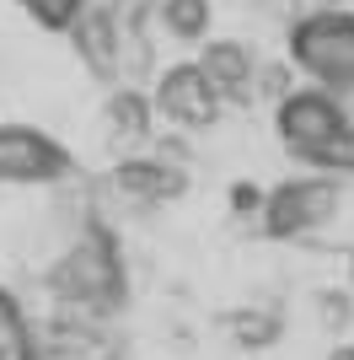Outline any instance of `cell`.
I'll list each match as a JSON object with an SVG mask.
<instances>
[{
	"mask_svg": "<svg viewBox=\"0 0 354 360\" xmlns=\"http://www.w3.org/2000/svg\"><path fill=\"white\" fill-rule=\"evenodd\" d=\"M70 44H75V54L86 60L91 75L113 81L118 65H124V27H118V11H113V6H97V0H91L86 11L70 22Z\"/></svg>",
	"mask_w": 354,
	"mask_h": 360,
	"instance_id": "8",
	"label": "cell"
},
{
	"mask_svg": "<svg viewBox=\"0 0 354 360\" xmlns=\"http://www.w3.org/2000/svg\"><path fill=\"white\" fill-rule=\"evenodd\" d=\"M290 65L311 86H327L339 97L354 91V11H339V6L306 11L290 27Z\"/></svg>",
	"mask_w": 354,
	"mask_h": 360,
	"instance_id": "4",
	"label": "cell"
},
{
	"mask_svg": "<svg viewBox=\"0 0 354 360\" xmlns=\"http://www.w3.org/2000/svg\"><path fill=\"white\" fill-rule=\"evenodd\" d=\"M16 6H22V11H27L38 27H48V32H70V22L86 11L91 0H16Z\"/></svg>",
	"mask_w": 354,
	"mask_h": 360,
	"instance_id": "14",
	"label": "cell"
},
{
	"mask_svg": "<svg viewBox=\"0 0 354 360\" xmlns=\"http://www.w3.org/2000/svg\"><path fill=\"white\" fill-rule=\"evenodd\" d=\"M258 205H263V188H258V183H231V215L258 221Z\"/></svg>",
	"mask_w": 354,
	"mask_h": 360,
	"instance_id": "17",
	"label": "cell"
},
{
	"mask_svg": "<svg viewBox=\"0 0 354 360\" xmlns=\"http://www.w3.org/2000/svg\"><path fill=\"white\" fill-rule=\"evenodd\" d=\"M343 210V183L327 172H295V178L263 188L258 231L268 242H306L311 231H327Z\"/></svg>",
	"mask_w": 354,
	"mask_h": 360,
	"instance_id": "2",
	"label": "cell"
},
{
	"mask_svg": "<svg viewBox=\"0 0 354 360\" xmlns=\"http://www.w3.org/2000/svg\"><path fill=\"white\" fill-rule=\"evenodd\" d=\"M343 124H349V108H343L339 91L327 86H290L274 103V135H280V146L290 150L295 162H317L327 146H333V135H339Z\"/></svg>",
	"mask_w": 354,
	"mask_h": 360,
	"instance_id": "5",
	"label": "cell"
},
{
	"mask_svg": "<svg viewBox=\"0 0 354 360\" xmlns=\"http://www.w3.org/2000/svg\"><path fill=\"white\" fill-rule=\"evenodd\" d=\"M284 307H263V301H247V307H231V312L221 317V333L231 339L242 355H263V349H274L284 339Z\"/></svg>",
	"mask_w": 354,
	"mask_h": 360,
	"instance_id": "10",
	"label": "cell"
},
{
	"mask_svg": "<svg viewBox=\"0 0 354 360\" xmlns=\"http://www.w3.org/2000/svg\"><path fill=\"white\" fill-rule=\"evenodd\" d=\"M343 290H349V296H354V253H349V285H343Z\"/></svg>",
	"mask_w": 354,
	"mask_h": 360,
	"instance_id": "20",
	"label": "cell"
},
{
	"mask_svg": "<svg viewBox=\"0 0 354 360\" xmlns=\"http://www.w3.org/2000/svg\"><path fill=\"white\" fill-rule=\"evenodd\" d=\"M317 317H322V328L327 333H343L354 323V296L343 285H333V290H317Z\"/></svg>",
	"mask_w": 354,
	"mask_h": 360,
	"instance_id": "16",
	"label": "cell"
},
{
	"mask_svg": "<svg viewBox=\"0 0 354 360\" xmlns=\"http://www.w3.org/2000/svg\"><path fill=\"white\" fill-rule=\"evenodd\" d=\"M145 97H150V113L162 124H172V129H183V135L215 129L221 113H225V97L204 81V70L193 60L166 65V70L156 75V91H145Z\"/></svg>",
	"mask_w": 354,
	"mask_h": 360,
	"instance_id": "7",
	"label": "cell"
},
{
	"mask_svg": "<svg viewBox=\"0 0 354 360\" xmlns=\"http://www.w3.org/2000/svg\"><path fill=\"white\" fill-rule=\"evenodd\" d=\"M311 172H327V178H339V183H349L354 178V119L343 124L339 135H333V146L311 162Z\"/></svg>",
	"mask_w": 354,
	"mask_h": 360,
	"instance_id": "15",
	"label": "cell"
},
{
	"mask_svg": "<svg viewBox=\"0 0 354 360\" xmlns=\"http://www.w3.org/2000/svg\"><path fill=\"white\" fill-rule=\"evenodd\" d=\"M188 162L177 156V146H150V150H129L124 162H113L103 183H97V194H103L107 210H124V215H145L156 205H172V199L188 194ZM103 221V215H97Z\"/></svg>",
	"mask_w": 354,
	"mask_h": 360,
	"instance_id": "3",
	"label": "cell"
},
{
	"mask_svg": "<svg viewBox=\"0 0 354 360\" xmlns=\"http://www.w3.org/2000/svg\"><path fill=\"white\" fill-rule=\"evenodd\" d=\"M75 178V156L38 124H0V188H54Z\"/></svg>",
	"mask_w": 354,
	"mask_h": 360,
	"instance_id": "6",
	"label": "cell"
},
{
	"mask_svg": "<svg viewBox=\"0 0 354 360\" xmlns=\"http://www.w3.org/2000/svg\"><path fill=\"white\" fill-rule=\"evenodd\" d=\"M327 360H354V345H339V349H333Z\"/></svg>",
	"mask_w": 354,
	"mask_h": 360,
	"instance_id": "18",
	"label": "cell"
},
{
	"mask_svg": "<svg viewBox=\"0 0 354 360\" xmlns=\"http://www.w3.org/2000/svg\"><path fill=\"white\" fill-rule=\"evenodd\" d=\"M0 360H32V317L11 285H0Z\"/></svg>",
	"mask_w": 354,
	"mask_h": 360,
	"instance_id": "12",
	"label": "cell"
},
{
	"mask_svg": "<svg viewBox=\"0 0 354 360\" xmlns=\"http://www.w3.org/2000/svg\"><path fill=\"white\" fill-rule=\"evenodd\" d=\"M32 360H70V355H44V349H32Z\"/></svg>",
	"mask_w": 354,
	"mask_h": 360,
	"instance_id": "19",
	"label": "cell"
},
{
	"mask_svg": "<svg viewBox=\"0 0 354 360\" xmlns=\"http://www.w3.org/2000/svg\"><path fill=\"white\" fill-rule=\"evenodd\" d=\"M44 285H48L59 312L113 323V317L129 307V258H124V242H118L113 221H97V215H91V221L75 226V237L65 242V253L48 264Z\"/></svg>",
	"mask_w": 354,
	"mask_h": 360,
	"instance_id": "1",
	"label": "cell"
},
{
	"mask_svg": "<svg viewBox=\"0 0 354 360\" xmlns=\"http://www.w3.org/2000/svg\"><path fill=\"white\" fill-rule=\"evenodd\" d=\"M193 65H199L204 81L231 103V97H252V86H258V65H263V60H258V49L242 44V38H204Z\"/></svg>",
	"mask_w": 354,
	"mask_h": 360,
	"instance_id": "9",
	"label": "cell"
},
{
	"mask_svg": "<svg viewBox=\"0 0 354 360\" xmlns=\"http://www.w3.org/2000/svg\"><path fill=\"white\" fill-rule=\"evenodd\" d=\"M103 129L113 146H145V135L156 129V113H150V97L140 86H118L103 108Z\"/></svg>",
	"mask_w": 354,
	"mask_h": 360,
	"instance_id": "11",
	"label": "cell"
},
{
	"mask_svg": "<svg viewBox=\"0 0 354 360\" xmlns=\"http://www.w3.org/2000/svg\"><path fill=\"white\" fill-rule=\"evenodd\" d=\"M209 22H215L209 0H162V27L172 32L177 44H204Z\"/></svg>",
	"mask_w": 354,
	"mask_h": 360,
	"instance_id": "13",
	"label": "cell"
}]
</instances>
